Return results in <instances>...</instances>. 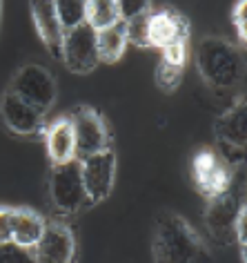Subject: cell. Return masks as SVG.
<instances>
[{"label":"cell","mask_w":247,"mask_h":263,"mask_svg":"<svg viewBox=\"0 0 247 263\" xmlns=\"http://www.w3.org/2000/svg\"><path fill=\"white\" fill-rule=\"evenodd\" d=\"M196 69L205 85L218 96H240L245 76L243 51L227 38L205 36L196 45Z\"/></svg>","instance_id":"1"},{"label":"cell","mask_w":247,"mask_h":263,"mask_svg":"<svg viewBox=\"0 0 247 263\" xmlns=\"http://www.w3.org/2000/svg\"><path fill=\"white\" fill-rule=\"evenodd\" d=\"M154 263H210L212 254L196 230L176 212H160L152 236Z\"/></svg>","instance_id":"2"},{"label":"cell","mask_w":247,"mask_h":263,"mask_svg":"<svg viewBox=\"0 0 247 263\" xmlns=\"http://www.w3.org/2000/svg\"><path fill=\"white\" fill-rule=\"evenodd\" d=\"M214 136L220 159L230 167H243L247 156V101L243 94L214 121Z\"/></svg>","instance_id":"3"},{"label":"cell","mask_w":247,"mask_h":263,"mask_svg":"<svg viewBox=\"0 0 247 263\" xmlns=\"http://www.w3.org/2000/svg\"><path fill=\"white\" fill-rule=\"evenodd\" d=\"M7 91L31 105L34 109L47 114L56 103V78L47 67L38 63H29L23 65L14 74Z\"/></svg>","instance_id":"4"},{"label":"cell","mask_w":247,"mask_h":263,"mask_svg":"<svg viewBox=\"0 0 247 263\" xmlns=\"http://www.w3.org/2000/svg\"><path fill=\"white\" fill-rule=\"evenodd\" d=\"M49 196L58 212L76 214L83 208L92 205L85 192V183L80 174V161L74 159L69 163L51 165L49 170Z\"/></svg>","instance_id":"5"},{"label":"cell","mask_w":247,"mask_h":263,"mask_svg":"<svg viewBox=\"0 0 247 263\" xmlns=\"http://www.w3.org/2000/svg\"><path fill=\"white\" fill-rule=\"evenodd\" d=\"M194 185L207 201L227 194L234 187V167H230L214 149H200L192 159Z\"/></svg>","instance_id":"6"},{"label":"cell","mask_w":247,"mask_h":263,"mask_svg":"<svg viewBox=\"0 0 247 263\" xmlns=\"http://www.w3.org/2000/svg\"><path fill=\"white\" fill-rule=\"evenodd\" d=\"M76 136V159L83 161L109 147V129L102 116L94 107L80 105L69 116Z\"/></svg>","instance_id":"7"},{"label":"cell","mask_w":247,"mask_h":263,"mask_svg":"<svg viewBox=\"0 0 247 263\" xmlns=\"http://www.w3.org/2000/svg\"><path fill=\"white\" fill-rule=\"evenodd\" d=\"M80 174L85 183V192L89 203L105 201L114 190L116 183V152L112 147L102 149L98 154H92L80 161Z\"/></svg>","instance_id":"8"},{"label":"cell","mask_w":247,"mask_h":263,"mask_svg":"<svg viewBox=\"0 0 247 263\" xmlns=\"http://www.w3.org/2000/svg\"><path fill=\"white\" fill-rule=\"evenodd\" d=\"M245 205V199H240L234 192V187L227 194L218 196L214 201H207L205 208V226L210 232L212 241L216 246H230L236 241L234 230H236V219H238V210Z\"/></svg>","instance_id":"9"},{"label":"cell","mask_w":247,"mask_h":263,"mask_svg":"<svg viewBox=\"0 0 247 263\" xmlns=\"http://www.w3.org/2000/svg\"><path fill=\"white\" fill-rule=\"evenodd\" d=\"M63 63L74 74H89L98 65V51H96V31L83 23L80 27L65 31L63 41Z\"/></svg>","instance_id":"10"},{"label":"cell","mask_w":247,"mask_h":263,"mask_svg":"<svg viewBox=\"0 0 247 263\" xmlns=\"http://www.w3.org/2000/svg\"><path fill=\"white\" fill-rule=\"evenodd\" d=\"M36 263H74L76 259V236L63 221H47L43 239L31 250Z\"/></svg>","instance_id":"11"},{"label":"cell","mask_w":247,"mask_h":263,"mask_svg":"<svg viewBox=\"0 0 247 263\" xmlns=\"http://www.w3.org/2000/svg\"><path fill=\"white\" fill-rule=\"evenodd\" d=\"M149 47L165 49L176 43H190V21L174 7L149 11Z\"/></svg>","instance_id":"12"},{"label":"cell","mask_w":247,"mask_h":263,"mask_svg":"<svg viewBox=\"0 0 247 263\" xmlns=\"http://www.w3.org/2000/svg\"><path fill=\"white\" fill-rule=\"evenodd\" d=\"M45 116L47 114L34 109L11 91H5L3 98H0V118H3L5 127L18 136H31L45 132V127H47Z\"/></svg>","instance_id":"13"},{"label":"cell","mask_w":247,"mask_h":263,"mask_svg":"<svg viewBox=\"0 0 247 263\" xmlns=\"http://www.w3.org/2000/svg\"><path fill=\"white\" fill-rule=\"evenodd\" d=\"M31 11V21L36 25L38 36L43 38L45 47L51 54V58L63 61V41H65V31L58 23L56 16V7L54 3H31L29 5Z\"/></svg>","instance_id":"14"},{"label":"cell","mask_w":247,"mask_h":263,"mask_svg":"<svg viewBox=\"0 0 247 263\" xmlns=\"http://www.w3.org/2000/svg\"><path fill=\"white\" fill-rule=\"evenodd\" d=\"M45 143L51 165H60L76 159V136L69 116H60L45 127Z\"/></svg>","instance_id":"15"},{"label":"cell","mask_w":247,"mask_h":263,"mask_svg":"<svg viewBox=\"0 0 247 263\" xmlns=\"http://www.w3.org/2000/svg\"><path fill=\"white\" fill-rule=\"evenodd\" d=\"M47 221L43 214H38L31 208H16L14 223H11V243L20 250H34L38 241L43 239Z\"/></svg>","instance_id":"16"},{"label":"cell","mask_w":247,"mask_h":263,"mask_svg":"<svg viewBox=\"0 0 247 263\" xmlns=\"http://www.w3.org/2000/svg\"><path fill=\"white\" fill-rule=\"evenodd\" d=\"M127 36H125V23H118L109 29L96 31V51H98L100 63H116L125 54Z\"/></svg>","instance_id":"17"},{"label":"cell","mask_w":247,"mask_h":263,"mask_svg":"<svg viewBox=\"0 0 247 263\" xmlns=\"http://www.w3.org/2000/svg\"><path fill=\"white\" fill-rule=\"evenodd\" d=\"M85 23L94 31L109 29L120 21V7L118 0H96V3H85Z\"/></svg>","instance_id":"18"},{"label":"cell","mask_w":247,"mask_h":263,"mask_svg":"<svg viewBox=\"0 0 247 263\" xmlns=\"http://www.w3.org/2000/svg\"><path fill=\"white\" fill-rule=\"evenodd\" d=\"M63 31H71L85 23V3H54Z\"/></svg>","instance_id":"19"},{"label":"cell","mask_w":247,"mask_h":263,"mask_svg":"<svg viewBox=\"0 0 247 263\" xmlns=\"http://www.w3.org/2000/svg\"><path fill=\"white\" fill-rule=\"evenodd\" d=\"M152 11V9H149ZM149 11L147 14H140L132 18V21H125V36H127V43H132L134 47H149Z\"/></svg>","instance_id":"20"},{"label":"cell","mask_w":247,"mask_h":263,"mask_svg":"<svg viewBox=\"0 0 247 263\" xmlns=\"http://www.w3.org/2000/svg\"><path fill=\"white\" fill-rule=\"evenodd\" d=\"M183 69L185 67H176V65L160 61L158 67H156V85H158L162 91H167V94L176 91L178 85L183 83Z\"/></svg>","instance_id":"21"},{"label":"cell","mask_w":247,"mask_h":263,"mask_svg":"<svg viewBox=\"0 0 247 263\" xmlns=\"http://www.w3.org/2000/svg\"><path fill=\"white\" fill-rule=\"evenodd\" d=\"M0 263H36V259L29 250H20L9 243V246H0Z\"/></svg>","instance_id":"22"},{"label":"cell","mask_w":247,"mask_h":263,"mask_svg":"<svg viewBox=\"0 0 247 263\" xmlns=\"http://www.w3.org/2000/svg\"><path fill=\"white\" fill-rule=\"evenodd\" d=\"M187 56H190V43H176L162 49V61L176 65V67H185Z\"/></svg>","instance_id":"23"},{"label":"cell","mask_w":247,"mask_h":263,"mask_svg":"<svg viewBox=\"0 0 247 263\" xmlns=\"http://www.w3.org/2000/svg\"><path fill=\"white\" fill-rule=\"evenodd\" d=\"M14 210L11 205H0V246L11 243V223H14Z\"/></svg>","instance_id":"24"},{"label":"cell","mask_w":247,"mask_h":263,"mask_svg":"<svg viewBox=\"0 0 247 263\" xmlns=\"http://www.w3.org/2000/svg\"><path fill=\"white\" fill-rule=\"evenodd\" d=\"M120 7V21H132V18L140 16V14H147L149 9H152V5L149 3H138V0H132V3H118Z\"/></svg>","instance_id":"25"},{"label":"cell","mask_w":247,"mask_h":263,"mask_svg":"<svg viewBox=\"0 0 247 263\" xmlns=\"http://www.w3.org/2000/svg\"><path fill=\"white\" fill-rule=\"evenodd\" d=\"M245 11H247V5L240 0V3L234 7V11H232V23H234V27H236V31H238V41L240 43H245Z\"/></svg>","instance_id":"26"},{"label":"cell","mask_w":247,"mask_h":263,"mask_svg":"<svg viewBox=\"0 0 247 263\" xmlns=\"http://www.w3.org/2000/svg\"><path fill=\"white\" fill-rule=\"evenodd\" d=\"M0 27H3V3H0Z\"/></svg>","instance_id":"27"}]
</instances>
